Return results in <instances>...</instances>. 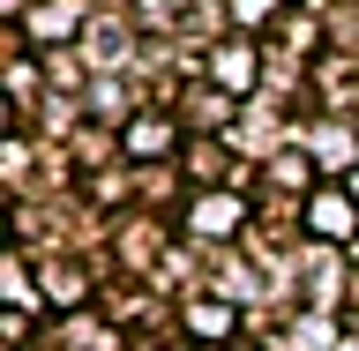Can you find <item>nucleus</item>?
I'll list each match as a JSON object with an SVG mask.
<instances>
[{"instance_id": "f257e3e1", "label": "nucleus", "mask_w": 359, "mask_h": 351, "mask_svg": "<svg viewBox=\"0 0 359 351\" xmlns=\"http://www.w3.org/2000/svg\"><path fill=\"white\" fill-rule=\"evenodd\" d=\"M307 217H314V232L344 240V232H352V202H344V195H314V209H307Z\"/></svg>"}, {"instance_id": "f03ea898", "label": "nucleus", "mask_w": 359, "mask_h": 351, "mask_svg": "<svg viewBox=\"0 0 359 351\" xmlns=\"http://www.w3.org/2000/svg\"><path fill=\"white\" fill-rule=\"evenodd\" d=\"M232 224H240V209H232V202H202V209H195V232H210V240H217V232H232Z\"/></svg>"}, {"instance_id": "7ed1b4c3", "label": "nucleus", "mask_w": 359, "mask_h": 351, "mask_svg": "<svg viewBox=\"0 0 359 351\" xmlns=\"http://www.w3.org/2000/svg\"><path fill=\"white\" fill-rule=\"evenodd\" d=\"M247 75H255V60H247L240 45H224V53H217V83H232V90H247Z\"/></svg>"}, {"instance_id": "20e7f679", "label": "nucleus", "mask_w": 359, "mask_h": 351, "mask_svg": "<svg viewBox=\"0 0 359 351\" xmlns=\"http://www.w3.org/2000/svg\"><path fill=\"white\" fill-rule=\"evenodd\" d=\"M165 142H172V128H157V120H142V128H135V150H165Z\"/></svg>"}]
</instances>
